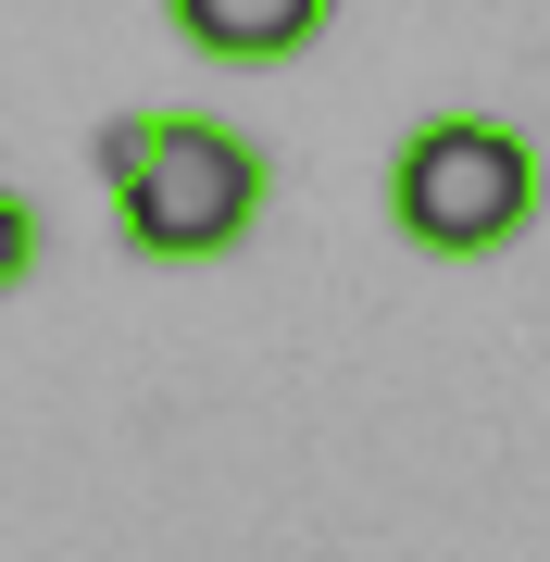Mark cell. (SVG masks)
<instances>
[{"label": "cell", "instance_id": "1", "mask_svg": "<svg viewBox=\"0 0 550 562\" xmlns=\"http://www.w3.org/2000/svg\"><path fill=\"white\" fill-rule=\"evenodd\" d=\"M101 201H113V238L125 262H225L250 250V225L276 201V150L225 113H113L101 125Z\"/></svg>", "mask_w": 550, "mask_h": 562}, {"label": "cell", "instance_id": "2", "mask_svg": "<svg viewBox=\"0 0 550 562\" xmlns=\"http://www.w3.org/2000/svg\"><path fill=\"white\" fill-rule=\"evenodd\" d=\"M538 201H550V162L501 113H426L388 150V225L426 262H501L538 225Z\"/></svg>", "mask_w": 550, "mask_h": 562}, {"label": "cell", "instance_id": "3", "mask_svg": "<svg viewBox=\"0 0 550 562\" xmlns=\"http://www.w3.org/2000/svg\"><path fill=\"white\" fill-rule=\"evenodd\" d=\"M164 25L201 63H225V76H276V63H301L338 25V0H164Z\"/></svg>", "mask_w": 550, "mask_h": 562}, {"label": "cell", "instance_id": "4", "mask_svg": "<svg viewBox=\"0 0 550 562\" xmlns=\"http://www.w3.org/2000/svg\"><path fill=\"white\" fill-rule=\"evenodd\" d=\"M38 250H50V225H38V201H25L13 176H0V301H13L25 276H38Z\"/></svg>", "mask_w": 550, "mask_h": 562}]
</instances>
